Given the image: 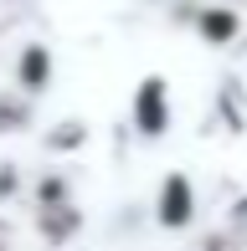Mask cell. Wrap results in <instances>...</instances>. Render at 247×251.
<instances>
[{
  "label": "cell",
  "mask_w": 247,
  "mask_h": 251,
  "mask_svg": "<svg viewBox=\"0 0 247 251\" xmlns=\"http://www.w3.org/2000/svg\"><path fill=\"white\" fill-rule=\"evenodd\" d=\"M154 221H160L165 231H185V226L196 221V185H190V175L170 169V175L160 179V195H154Z\"/></svg>",
  "instance_id": "2"
},
{
  "label": "cell",
  "mask_w": 247,
  "mask_h": 251,
  "mask_svg": "<svg viewBox=\"0 0 247 251\" xmlns=\"http://www.w3.org/2000/svg\"><path fill=\"white\" fill-rule=\"evenodd\" d=\"M175 108H170V82H165L160 72H150L139 87L129 93V123L139 128V139H160L165 128H170Z\"/></svg>",
  "instance_id": "1"
},
{
  "label": "cell",
  "mask_w": 247,
  "mask_h": 251,
  "mask_svg": "<svg viewBox=\"0 0 247 251\" xmlns=\"http://www.w3.org/2000/svg\"><path fill=\"white\" fill-rule=\"evenodd\" d=\"M52 72H57L52 51L41 47V41H31V47L21 51V62H16V87L36 98V93H47V87H52Z\"/></svg>",
  "instance_id": "3"
}]
</instances>
